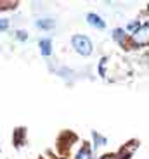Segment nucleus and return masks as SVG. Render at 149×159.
<instances>
[{"label":"nucleus","mask_w":149,"mask_h":159,"mask_svg":"<svg viewBox=\"0 0 149 159\" xmlns=\"http://www.w3.org/2000/svg\"><path fill=\"white\" fill-rule=\"evenodd\" d=\"M7 30H9V21L7 19H0V33L7 31Z\"/></svg>","instance_id":"13"},{"label":"nucleus","mask_w":149,"mask_h":159,"mask_svg":"<svg viewBox=\"0 0 149 159\" xmlns=\"http://www.w3.org/2000/svg\"><path fill=\"white\" fill-rule=\"evenodd\" d=\"M75 159H92V151H90L89 143H83L81 149L78 151V154L75 156Z\"/></svg>","instance_id":"7"},{"label":"nucleus","mask_w":149,"mask_h":159,"mask_svg":"<svg viewBox=\"0 0 149 159\" xmlns=\"http://www.w3.org/2000/svg\"><path fill=\"white\" fill-rule=\"evenodd\" d=\"M16 38L19 40V42H26V40H28V33L19 30V31H16Z\"/></svg>","instance_id":"12"},{"label":"nucleus","mask_w":149,"mask_h":159,"mask_svg":"<svg viewBox=\"0 0 149 159\" xmlns=\"http://www.w3.org/2000/svg\"><path fill=\"white\" fill-rule=\"evenodd\" d=\"M113 40L116 42L118 45H125L128 36H127V31L123 28H114L113 30Z\"/></svg>","instance_id":"6"},{"label":"nucleus","mask_w":149,"mask_h":159,"mask_svg":"<svg viewBox=\"0 0 149 159\" xmlns=\"http://www.w3.org/2000/svg\"><path fill=\"white\" fill-rule=\"evenodd\" d=\"M35 26L40 30H54L56 28V19H50V17H42V19L35 21Z\"/></svg>","instance_id":"5"},{"label":"nucleus","mask_w":149,"mask_h":159,"mask_svg":"<svg viewBox=\"0 0 149 159\" xmlns=\"http://www.w3.org/2000/svg\"><path fill=\"white\" fill-rule=\"evenodd\" d=\"M71 47L81 57H89L94 52V45L87 35H73L71 36Z\"/></svg>","instance_id":"1"},{"label":"nucleus","mask_w":149,"mask_h":159,"mask_svg":"<svg viewBox=\"0 0 149 159\" xmlns=\"http://www.w3.org/2000/svg\"><path fill=\"white\" fill-rule=\"evenodd\" d=\"M24 137H26V130L24 128H17L14 131V142H16V147H21L24 143Z\"/></svg>","instance_id":"9"},{"label":"nucleus","mask_w":149,"mask_h":159,"mask_svg":"<svg viewBox=\"0 0 149 159\" xmlns=\"http://www.w3.org/2000/svg\"><path fill=\"white\" fill-rule=\"evenodd\" d=\"M139 28H141V23H139V21H132V23H128V24H127L125 31H130V33H133L135 30H139Z\"/></svg>","instance_id":"11"},{"label":"nucleus","mask_w":149,"mask_h":159,"mask_svg":"<svg viewBox=\"0 0 149 159\" xmlns=\"http://www.w3.org/2000/svg\"><path fill=\"white\" fill-rule=\"evenodd\" d=\"M92 139H94V147H102V145H106V142H108V139L106 137H102L99 131L92 130Z\"/></svg>","instance_id":"8"},{"label":"nucleus","mask_w":149,"mask_h":159,"mask_svg":"<svg viewBox=\"0 0 149 159\" xmlns=\"http://www.w3.org/2000/svg\"><path fill=\"white\" fill-rule=\"evenodd\" d=\"M130 38H132V43L135 45L137 48L147 47V45H149V24L147 23H142L141 28L135 30Z\"/></svg>","instance_id":"2"},{"label":"nucleus","mask_w":149,"mask_h":159,"mask_svg":"<svg viewBox=\"0 0 149 159\" xmlns=\"http://www.w3.org/2000/svg\"><path fill=\"white\" fill-rule=\"evenodd\" d=\"M38 47H40V54L44 57L52 56V40L50 38H42L38 40Z\"/></svg>","instance_id":"4"},{"label":"nucleus","mask_w":149,"mask_h":159,"mask_svg":"<svg viewBox=\"0 0 149 159\" xmlns=\"http://www.w3.org/2000/svg\"><path fill=\"white\" fill-rule=\"evenodd\" d=\"M108 62H109L108 57H102V59L99 61V69H97V71H99V75H101L102 78L106 76V64H108Z\"/></svg>","instance_id":"10"},{"label":"nucleus","mask_w":149,"mask_h":159,"mask_svg":"<svg viewBox=\"0 0 149 159\" xmlns=\"http://www.w3.org/2000/svg\"><path fill=\"white\" fill-rule=\"evenodd\" d=\"M95 159H113V154H106V156H101V157H95Z\"/></svg>","instance_id":"15"},{"label":"nucleus","mask_w":149,"mask_h":159,"mask_svg":"<svg viewBox=\"0 0 149 159\" xmlns=\"http://www.w3.org/2000/svg\"><path fill=\"white\" fill-rule=\"evenodd\" d=\"M130 156H127V154H120V156H113V159H128Z\"/></svg>","instance_id":"14"},{"label":"nucleus","mask_w":149,"mask_h":159,"mask_svg":"<svg viewBox=\"0 0 149 159\" xmlns=\"http://www.w3.org/2000/svg\"><path fill=\"white\" fill-rule=\"evenodd\" d=\"M87 23H89L92 28H97V30L106 28V21L102 19L99 14H95V12H89V14H87Z\"/></svg>","instance_id":"3"}]
</instances>
